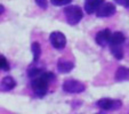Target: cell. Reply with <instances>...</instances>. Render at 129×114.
I'll return each instance as SVG.
<instances>
[{"label":"cell","mask_w":129,"mask_h":114,"mask_svg":"<svg viewBox=\"0 0 129 114\" xmlns=\"http://www.w3.org/2000/svg\"><path fill=\"white\" fill-rule=\"evenodd\" d=\"M64 15H65L66 22L70 25H77L83 17V13L81 10V8L77 5H71V6H66L64 8Z\"/></svg>","instance_id":"obj_1"},{"label":"cell","mask_w":129,"mask_h":114,"mask_svg":"<svg viewBox=\"0 0 129 114\" xmlns=\"http://www.w3.org/2000/svg\"><path fill=\"white\" fill-rule=\"evenodd\" d=\"M48 85L49 81L46 78H44L41 74L37 78H33L31 81V87L32 90L34 91V94L38 96V97H44L45 95L48 91Z\"/></svg>","instance_id":"obj_2"},{"label":"cell","mask_w":129,"mask_h":114,"mask_svg":"<svg viewBox=\"0 0 129 114\" xmlns=\"http://www.w3.org/2000/svg\"><path fill=\"white\" fill-rule=\"evenodd\" d=\"M62 88L68 94H80L86 90V86L82 82L78 80H73V79H69V80L64 81Z\"/></svg>","instance_id":"obj_3"},{"label":"cell","mask_w":129,"mask_h":114,"mask_svg":"<svg viewBox=\"0 0 129 114\" xmlns=\"http://www.w3.org/2000/svg\"><path fill=\"white\" fill-rule=\"evenodd\" d=\"M49 41L55 49H63L66 46V38L61 31H54L49 35Z\"/></svg>","instance_id":"obj_4"},{"label":"cell","mask_w":129,"mask_h":114,"mask_svg":"<svg viewBox=\"0 0 129 114\" xmlns=\"http://www.w3.org/2000/svg\"><path fill=\"white\" fill-rule=\"evenodd\" d=\"M97 107H100L103 111H110V109H118L121 107V100L117 99H110V98H101L96 103Z\"/></svg>","instance_id":"obj_5"},{"label":"cell","mask_w":129,"mask_h":114,"mask_svg":"<svg viewBox=\"0 0 129 114\" xmlns=\"http://www.w3.org/2000/svg\"><path fill=\"white\" fill-rule=\"evenodd\" d=\"M117 8L112 3H103L96 10V16L98 17H110L115 14Z\"/></svg>","instance_id":"obj_6"},{"label":"cell","mask_w":129,"mask_h":114,"mask_svg":"<svg viewBox=\"0 0 129 114\" xmlns=\"http://www.w3.org/2000/svg\"><path fill=\"white\" fill-rule=\"evenodd\" d=\"M111 35H112V32L109 29H104L101 30L97 34H96V44L101 47H105L106 45L110 44V39H111Z\"/></svg>","instance_id":"obj_7"},{"label":"cell","mask_w":129,"mask_h":114,"mask_svg":"<svg viewBox=\"0 0 129 114\" xmlns=\"http://www.w3.org/2000/svg\"><path fill=\"white\" fill-rule=\"evenodd\" d=\"M73 67H74V63L71 61H66V59L63 58L57 61V71L59 73H63V74L70 73L73 70Z\"/></svg>","instance_id":"obj_8"},{"label":"cell","mask_w":129,"mask_h":114,"mask_svg":"<svg viewBox=\"0 0 129 114\" xmlns=\"http://www.w3.org/2000/svg\"><path fill=\"white\" fill-rule=\"evenodd\" d=\"M103 3L104 0H85V6H83L85 12L87 14H94Z\"/></svg>","instance_id":"obj_9"},{"label":"cell","mask_w":129,"mask_h":114,"mask_svg":"<svg viewBox=\"0 0 129 114\" xmlns=\"http://www.w3.org/2000/svg\"><path fill=\"white\" fill-rule=\"evenodd\" d=\"M16 87V81L12 77H5L1 80V91H10Z\"/></svg>","instance_id":"obj_10"},{"label":"cell","mask_w":129,"mask_h":114,"mask_svg":"<svg viewBox=\"0 0 129 114\" xmlns=\"http://www.w3.org/2000/svg\"><path fill=\"white\" fill-rule=\"evenodd\" d=\"M115 81H128L129 80V67L119 66L115 72Z\"/></svg>","instance_id":"obj_11"},{"label":"cell","mask_w":129,"mask_h":114,"mask_svg":"<svg viewBox=\"0 0 129 114\" xmlns=\"http://www.w3.org/2000/svg\"><path fill=\"white\" fill-rule=\"evenodd\" d=\"M124 40H126V38H124L123 33L120 31H117L114 32V33H112V35H111V39H110V46H115V45H122L124 42Z\"/></svg>","instance_id":"obj_12"},{"label":"cell","mask_w":129,"mask_h":114,"mask_svg":"<svg viewBox=\"0 0 129 114\" xmlns=\"http://www.w3.org/2000/svg\"><path fill=\"white\" fill-rule=\"evenodd\" d=\"M31 51H32V54H33V62L34 63H37V62L39 61L40 56H41V48H40L39 42H37V41L32 42Z\"/></svg>","instance_id":"obj_13"},{"label":"cell","mask_w":129,"mask_h":114,"mask_svg":"<svg viewBox=\"0 0 129 114\" xmlns=\"http://www.w3.org/2000/svg\"><path fill=\"white\" fill-rule=\"evenodd\" d=\"M111 53L117 59H122L123 57V50H122V45H115V46H110Z\"/></svg>","instance_id":"obj_14"},{"label":"cell","mask_w":129,"mask_h":114,"mask_svg":"<svg viewBox=\"0 0 129 114\" xmlns=\"http://www.w3.org/2000/svg\"><path fill=\"white\" fill-rule=\"evenodd\" d=\"M44 72V71L41 70L40 67H36V66H31V67H29L27 68V77L29 78H31V79H33V78H37V77H39L41 73Z\"/></svg>","instance_id":"obj_15"},{"label":"cell","mask_w":129,"mask_h":114,"mask_svg":"<svg viewBox=\"0 0 129 114\" xmlns=\"http://www.w3.org/2000/svg\"><path fill=\"white\" fill-rule=\"evenodd\" d=\"M0 68H1L3 71H9V68H10L9 64H8L7 59L5 58V56L4 55L0 56Z\"/></svg>","instance_id":"obj_16"},{"label":"cell","mask_w":129,"mask_h":114,"mask_svg":"<svg viewBox=\"0 0 129 114\" xmlns=\"http://www.w3.org/2000/svg\"><path fill=\"white\" fill-rule=\"evenodd\" d=\"M72 0H50V4L53 6H56V7H59V6H65L69 5Z\"/></svg>","instance_id":"obj_17"},{"label":"cell","mask_w":129,"mask_h":114,"mask_svg":"<svg viewBox=\"0 0 129 114\" xmlns=\"http://www.w3.org/2000/svg\"><path fill=\"white\" fill-rule=\"evenodd\" d=\"M41 75L44 78H46L49 82H53V81L55 80V74H54L53 72H42Z\"/></svg>","instance_id":"obj_18"},{"label":"cell","mask_w":129,"mask_h":114,"mask_svg":"<svg viewBox=\"0 0 129 114\" xmlns=\"http://www.w3.org/2000/svg\"><path fill=\"white\" fill-rule=\"evenodd\" d=\"M36 4L41 9H47V7H48V1L47 0H36Z\"/></svg>","instance_id":"obj_19"},{"label":"cell","mask_w":129,"mask_h":114,"mask_svg":"<svg viewBox=\"0 0 129 114\" xmlns=\"http://www.w3.org/2000/svg\"><path fill=\"white\" fill-rule=\"evenodd\" d=\"M114 3L124 8H129V0H114Z\"/></svg>","instance_id":"obj_20"}]
</instances>
